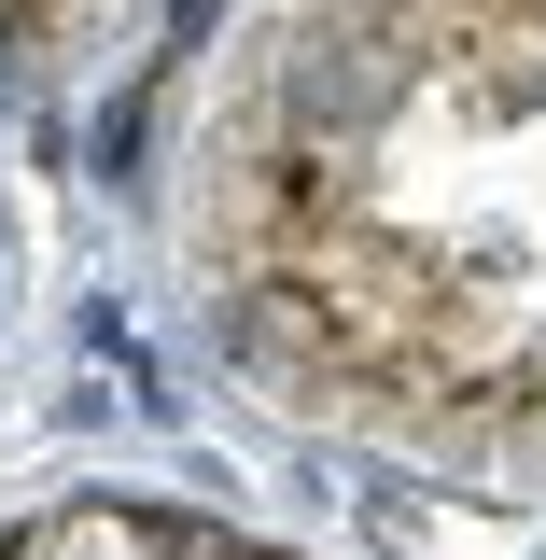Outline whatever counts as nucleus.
I'll return each mask as SVG.
<instances>
[{
	"mask_svg": "<svg viewBox=\"0 0 546 560\" xmlns=\"http://www.w3.org/2000/svg\"><path fill=\"white\" fill-rule=\"evenodd\" d=\"M337 280L546 407V0H379L337 57Z\"/></svg>",
	"mask_w": 546,
	"mask_h": 560,
	"instance_id": "nucleus-1",
	"label": "nucleus"
}]
</instances>
